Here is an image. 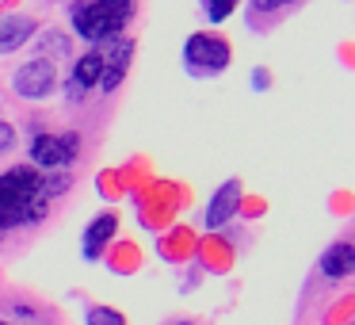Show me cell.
Instances as JSON below:
<instances>
[{"instance_id": "obj_16", "label": "cell", "mask_w": 355, "mask_h": 325, "mask_svg": "<svg viewBox=\"0 0 355 325\" xmlns=\"http://www.w3.org/2000/svg\"><path fill=\"white\" fill-rule=\"evenodd\" d=\"M50 47H54V54H65V39H62V35H46L42 50H50Z\"/></svg>"}, {"instance_id": "obj_5", "label": "cell", "mask_w": 355, "mask_h": 325, "mask_svg": "<svg viewBox=\"0 0 355 325\" xmlns=\"http://www.w3.org/2000/svg\"><path fill=\"white\" fill-rule=\"evenodd\" d=\"M58 85V73H54V62H46V58H35V62L19 65L16 77H12V88H16L24 100H42V96H50Z\"/></svg>"}, {"instance_id": "obj_2", "label": "cell", "mask_w": 355, "mask_h": 325, "mask_svg": "<svg viewBox=\"0 0 355 325\" xmlns=\"http://www.w3.org/2000/svg\"><path fill=\"white\" fill-rule=\"evenodd\" d=\"M130 19V4L123 0H92V4H73V27L85 39H119V31Z\"/></svg>"}, {"instance_id": "obj_6", "label": "cell", "mask_w": 355, "mask_h": 325, "mask_svg": "<svg viewBox=\"0 0 355 325\" xmlns=\"http://www.w3.org/2000/svg\"><path fill=\"white\" fill-rule=\"evenodd\" d=\"M241 210V180H225L207 203V215H202V226L207 230H222L233 215Z\"/></svg>"}, {"instance_id": "obj_12", "label": "cell", "mask_w": 355, "mask_h": 325, "mask_svg": "<svg viewBox=\"0 0 355 325\" xmlns=\"http://www.w3.org/2000/svg\"><path fill=\"white\" fill-rule=\"evenodd\" d=\"M85 325H126V314L115 306H92L85 314Z\"/></svg>"}, {"instance_id": "obj_18", "label": "cell", "mask_w": 355, "mask_h": 325, "mask_svg": "<svg viewBox=\"0 0 355 325\" xmlns=\"http://www.w3.org/2000/svg\"><path fill=\"white\" fill-rule=\"evenodd\" d=\"M123 4H130V0H123Z\"/></svg>"}, {"instance_id": "obj_17", "label": "cell", "mask_w": 355, "mask_h": 325, "mask_svg": "<svg viewBox=\"0 0 355 325\" xmlns=\"http://www.w3.org/2000/svg\"><path fill=\"white\" fill-rule=\"evenodd\" d=\"M176 325H195V322H176Z\"/></svg>"}, {"instance_id": "obj_8", "label": "cell", "mask_w": 355, "mask_h": 325, "mask_svg": "<svg viewBox=\"0 0 355 325\" xmlns=\"http://www.w3.org/2000/svg\"><path fill=\"white\" fill-rule=\"evenodd\" d=\"M130 42L126 39H111V47H107V54H100V62H103V73H100V88L103 92H115L119 85H123V77H126V65H130Z\"/></svg>"}, {"instance_id": "obj_15", "label": "cell", "mask_w": 355, "mask_h": 325, "mask_svg": "<svg viewBox=\"0 0 355 325\" xmlns=\"http://www.w3.org/2000/svg\"><path fill=\"white\" fill-rule=\"evenodd\" d=\"M283 4H291V0H252V12H275Z\"/></svg>"}, {"instance_id": "obj_14", "label": "cell", "mask_w": 355, "mask_h": 325, "mask_svg": "<svg viewBox=\"0 0 355 325\" xmlns=\"http://www.w3.org/2000/svg\"><path fill=\"white\" fill-rule=\"evenodd\" d=\"M12 146H16V131L8 123H0V153H8Z\"/></svg>"}, {"instance_id": "obj_10", "label": "cell", "mask_w": 355, "mask_h": 325, "mask_svg": "<svg viewBox=\"0 0 355 325\" xmlns=\"http://www.w3.org/2000/svg\"><path fill=\"white\" fill-rule=\"evenodd\" d=\"M35 35V19L27 16H0V54L19 50Z\"/></svg>"}, {"instance_id": "obj_1", "label": "cell", "mask_w": 355, "mask_h": 325, "mask_svg": "<svg viewBox=\"0 0 355 325\" xmlns=\"http://www.w3.org/2000/svg\"><path fill=\"white\" fill-rule=\"evenodd\" d=\"M42 172L35 165H16L0 172V230H12L19 222H39L46 215V203L39 199Z\"/></svg>"}, {"instance_id": "obj_9", "label": "cell", "mask_w": 355, "mask_h": 325, "mask_svg": "<svg viewBox=\"0 0 355 325\" xmlns=\"http://www.w3.org/2000/svg\"><path fill=\"white\" fill-rule=\"evenodd\" d=\"M321 276L324 279H347L355 272V245L352 241H332L329 249L321 253Z\"/></svg>"}, {"instance_id": "obj_7", "label": "cell", "mask_w": 355, "mask_h": 325, "mask_svg": "<svg viewBox=\"0 0 355 325\" xmlns=\"http://www.w3.org/2000/svg\"><path fill=\"white\" fill-rule=\"evenodd\" d=\"M119 233V215L115 210H103V215H96L92 222H88L85 238H80V253H85V260H100L103 249L111 245V238Z\"/></svg>"}, {"instance_id": "obj_4", "label": "cell", "mask_w": 355, "mask_h": 325, "mask_svg": "<svg viewBox=\"0 0 355 325\" xmlns=\"http://www.w3.org/2000/svg\"><path fill=\"white\" fill-rule=\"evenodd\" d=\"M77 149H80L77 134H62V138L39 134V138L31 142V165L35 169H46V172H58V169H65V165H73Z\"/></svg>"}, {"instance_id": "obj_13", "label": "cell", "mask_w": 355, "mask_h": 325, "mask_svg": "<svg viewBox=\"0 0 355 325\" xmlns=\"http://www.w3.org/2000/svg\"><path fill=\"white\" fill-rule=\"evenodd\" d=\"M233 8H237V0H207V16L214 19V24H222Z\"/></svg>"}, {"instance_id": "obj_11", "label": "cell", "mask_w": 355, "mask_h": 325, "mask_svg": "<svg viewBox=\"0 0 355 325\" xmlns=\"http://www.w3.org/2000/svg\"><path fill=\"white\" fill-rule=\"evenodd\" d=\"M100 73H103L100 54H85V58H80V62L73 65V85H69V96H73V100H80L88 88L100 85Z\"/></svg>"}, {"instance_id": "obj_3", "label": "cell", "mask_w": 355, "mask_h": 325, "mask_svg": "<svg viewBox=\"0 0 355 325\" xmlns=\"http://www.w3.org/2000/svg\"><path fill=\"white\" fill-rule=\"evenodd\" d=\"M184 58H187V69L207 77V73H222L230 65V47L218 35H191Z\"/></svg>"}]
</instances>
